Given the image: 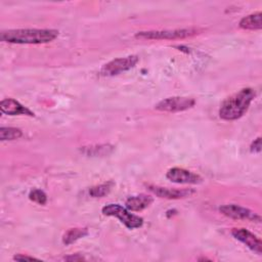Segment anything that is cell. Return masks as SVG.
<instances>
[{
    "mask_svg": "<svg viewBox=\"0 0 262 262\" xmlns=\"http://www.w3.org/2000/svg\"><path fill=\"white\" fill-rule=\"evenodd\" d=\"M58 31L53 29H14L1 33V41L14 44H43L53 41Z\"/></svg>",
    "mask_w": 262,
    "mask_h": 262,
    "instance_id": "6da1fadb",
    "label": "cell"
},
{
    "mask_svg": "<svg viewBox=\"0 0 262 262\" xmlns=\"http://www.w3.org/2000/svg\"><path fill=\"white\" fill-rule=\"evenodd\" d=\"M254 97L255 91L252 88L239 90L223 101L219 110V117L226 121L239 119L248 111Z\"/></svg>",
    "mask_w": 262,
    "mask_h": 262,
    "instance_id": "7a4b0ae2",
    "label": "cell"
},
{
    "mask_svg": "<svg viewBox=\"0 0 262 262\" xmlns=\"http://www.w3.org/2000/svg\"><path fill=\"white\" fill-rule=\"evenodd\" d=\"M199 28H185L175 30H160V31H141L135 34V38L143 40H173L192 37L202 32Z\"/></svg>",
    "mask_w": 262,
    "mask_h": 262,
    "instance_id": "3957f363",
    "label": "cell"
},
{
    "mask_svg": "<svg viewBox=\"0 0 262 262\" xmlns=\"http://www.w3.org/2000/svg\"><path fill=\"white\" fill-rule=\"evenodd\" d=\"M102 213L105 216L117 217L127 228L134 229L142 226L143 219L128 211L127 208L118 204H108L102 208Z\"/></svg>",
    "mask_w": 262,
    "mask_h": 262,
    "instance_id": "277c9868",
    "label": "cell"
},
{
    "mask_svg": "<svg viewBox=\"0 0 262 262\" xmlns=\"http://www.w3.org/2000/svg\"><path fill=\"white\" fill-rule=\"evenodd\" d=\"M139 58L137 55H129L125 57H119L111 60L110 62L105 63L101 70L100 74L102 76H115L121 74L123 72L129 71L130 69L134 68L135 64L138 62Z\"/></svg>",
    "mask_w": 262,
    "mask_h": 262,
    "instance_id": "5b68a950",
    "label": "cell"
},
{
    "mask_svg": "<svg viewBox=\"0 0 262 262\" xmlns=\"http://www.w3.org/2000/svg\"><path fill=\"white\" fill-rule=\"evenodd\" d=\"M195 103V100L190 97H181V96H174L168 97L161 100L159 103L156 104V110L161 112H182L192 107Z\"/></svg>",
    "mask_w": 262,
    "mask_h": 262,
    "instance_id": "8992f818",
    "label": "cell"
},
{
    "mask_svg": "<svg viewBox=\"0 0 262 262\" xmlns=\"http://www.w3.org/2000/svg\"><path fill=\"white\" fill-rule=\"evenodd\" d=\"M219 211L223 215H225L226 217H229L231 219L249 220V221H256V222L261 221V217L254 211H252L248 208L238 206V205H234V204L221 206L219 208Z\"/></svg>",
    "mask_w": 262,
    "mask_h": 262,
    "instance_id": "52a82bcc",
    "label": "cell"
},
{
    "mask_svg": "<svg viewBox=\"0 0 262 262\" xmlns=\"http://www.w3.org/2000/svg\"><path fill=\"white\" fill-rule=\"evenodd\" d=\"M166 177L170 181L179 184H196L202 182V177L200 175L178 167L169 169Z\"/></svg>",
    "mask_w": 262,
    "mask_h": 262,
    "instance_id": "ba28073f",
    "label": "cell"
},
{
    "mask_svg": "<svg viewBox=\"0 0 262 262\" xmlns=\"http://www.w3.org/2000/svg\"><path fill=\"white\" fill-rule=\"evenodd\" d=\"M232 236L246 245L250 250L255 252L258 255H261L262 253V243L258 236H256L251 231L245 229V228H233L231 230Z\"/></svg>",
    "mask_w": 262,
    "mask_h": 262,
    "instance_id": "9c48e42d",
    "label": "cell"
},
{
    "mask_svg": "<svg viewBox=\"0 0 262 262\" xmlns=\"http://www.w3.org/2000/svg\"><path fill=\"white\" fill-rule=\"evenodd\" d=\"M148 189L159 198H165V199H181V198L189 196L194 192V190L190 188L175 189V188L162 187L158 185H148Z\"/></svg>",
    "mask_w": 262,
    "mask_h": 262,
    "instance_id": "30bf717a",
    "label": "cell"
},
{
    "mask_svg": "<svg viewBox=\"0 0 262 262\" xmlns=\"http://www.w3.org/2000/svg\"><path fill=\"white\" fill-rule=\"evenodd\" d=\"M0 110L3 114L9 116H16V115H26L30 117H34V113L31 112L28 107L19 103L17 100L13 98H5L0 102Z\"/></svg>",
    "mask_w": 262,
    "mask_h": 262,
    "instance_id": "8fae6325",
    "label": "cell"
},
{
    "mask_svg": "<svg viewBox=\"0 0 262 262\" xmlns=\"http://www.w3.org/2000/svg\"><path fill=\"white\" fill-rule=\"evenodd\" d=\"M151 203H152V198L142 193V194L128 198L125 205L129 211H141L147 208Z\"/></svg>",
    "mask_w": 262,
    "mask_h": 262,
    "instance_id": "7c38bea8",
    "label": "cell"
},
{
    "mask_svg": "<svg viewBox=\"0 0 262 262\" xmlns=\"http://www.w3.org/2000/svg\"><path fill=\"white\" fill-rule=\"evenodd\" d=\"M238 26L244 30H260L262 28V13L259 11L243 17Z\"/></svg>",
    "mask_w": 262,
    "mask_h": 262,
    "instance_id": "4fadbf2b",
    "label": "cell"
},
{
    "mask_svg": "<svg viewBox=\"0 0 262 262\" xmlns=\"http://www.w3.org/2000/svg\"><path fill=\"white\" fill-rule=\"evenodd\" d=\"M88 234V229L83 227V228H71L68 231H66V233L62 236V243L66 246H69L75 242H77L78 239L86 236Z\"/></svg>",
    "mask_w": 262,
    "mask_h": 262,
    "instance_id": "5bb4252c",
    "label": "cell"
},
{
    "mask_svg": "<svg viewBox=\"0 0 262 262\" xmlns=\"http://www.w3.org/2000/svg\"><path fill=\"white\" fill-rule=\"evenodd\" d=\"M113 150V146L108 144L94 145V146H84L81 151L87 156H103L107 155Z\"/></svg>",
    "mask_w": 262,
    "mask_h": 262,
    "instance_id": "9a60e30c",
    "label": "cell"
},
{
    "mask_svg": "<svg viewBox=\"0 0 262 262\" xmlns=\"http://www.w3.org/2000/svg\"><path fill=\"white\" fill-rule=\"evenodd\" d=\"M23 135V132L18 128L13 127H1L0 128V139L5 140H14L19 138Z\"/></svg>",
    "mask_w": 262,
    "mask_h": 262,
    "instance_id": "2e32d148",
    "label": "cell"
},
{
    "mask_svg": "<svg viewBox=\"0 0 262 262\" xmlns=\"http://www.w3.org/2000/svg\"><path fill=\"white\" fill-rule=\"evenodd\" d=\"M114 183L113 182H106L99 185H95L89 189V194L92 198H103L111 191Z\"/></svg>",
    "mask_w": 262,
    "mask_h": 262,
    "instance_id": "e0dca14e",
    "label": "cell"
},
{
    "mask_svg": "<svg viewBox=\"0 0 262 262\" xmlns=\"http://www.w3.org/2000/svg\"><path fill=\"white\" fill-rule=\"evenodd\" d=\"M29 199L39 205H45L47 202L46 193L41 189H33L29 193Z\"/></svg>",
    "mask_w": 262,
    "mask_h": 262,
    "instance_id": "ac0fdd59",
    "label": "cell"
},
{
    "mask_svg": "<svg viewBox=\"0 0 262 262\" xmlns=\"http://www.w3.org/2000/svg\"><path fill=\"white\" fill-rule=\"evenodd\" d=\"M250 149H251L252 152H260L261 151V137L256 138L252 142V144L250 146Z\"/></svg>",
    "mask_w": 262,
    "mask_h": 262,
    "instance_id": "d6986e66",
    "label": "cell"
},
{
    "mask_svg": "<svg viewBox=\"0 0 262 262\" xmlns=\"http://www.w3.org/2000/svg\"><path fill=\"white\" fill-rule=\"evenodd\" d=\"M14 260H17V261H33V260H39L38 258H35V257H32V256H27V255H23V254H17L13 257Z\"/></svg>",
    "mask_w": 262,
    "mask_h": 262,
    "instance_id": "ffe728a7",
    "label": "cell"
},
{
    "mask_svg": "<svg viewBox=\"0 0 262 262\" xmlns=\"http://www.w3.org/2000/svg\"><path fill=\"white\" fill-rule=\"evenodd\" d=\"M64 260H70V261H81V260H85V258L83 256H80L79 254H76L75 256L72 255V256H68V257H64Z\"/></svg>",
    "mask_w": 262,
    "mask_h": 262,
    "instance_id": "44dd1931",
    "label": "cell"
}]
</instances>
